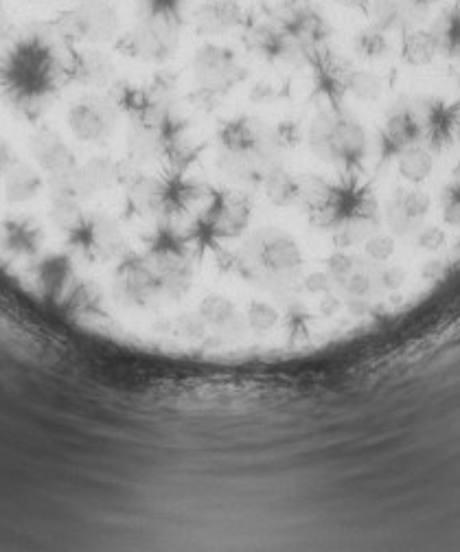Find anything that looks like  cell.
<instances>
[{
    "label": "cell",
    "mask_w": 460,
    "mask_h": 552,
    "mask_svg": "<svg viewBox=\"0 0 460 552\" xmlns=\"http://www.w3.org/2000/svg\"><path fill=\"white\" fill-rule=\"evenodd\" d=\"M239 22V7L235 0H215V3L204 5L195 14V29L202 36H220V33L235 27Z\"/></svg>",
    "instance_id": "cell-1"
}]
</instances>
